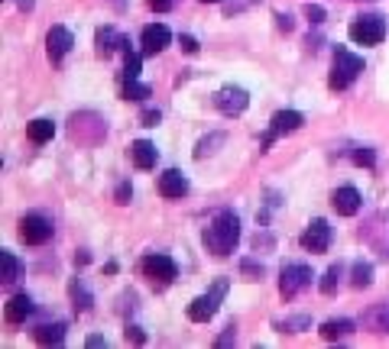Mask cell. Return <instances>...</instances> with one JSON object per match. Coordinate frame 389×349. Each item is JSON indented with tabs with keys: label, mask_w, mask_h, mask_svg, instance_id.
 I'll return each instance as SVG.
<instances>
[{
	"label": "cell",
	"mask_w": 389,
	"mask_h": 349,
	"mask_svg": "<svg viewBox=\"0 0 389 349\" xmlns=\"http://www.w3.org/2000/svg\"><path fill=\"white\" fill-rule=\"evenodd\" d=\"M237 239H241V220H237L234 210H221L211 220V226L205 230V246L214 256H230L234 246H237Z\"/></svg>",
	"instance_id": "1"
},
{
	"label": "cell",
	"mask_w": 389,
	"mask_h": 349,
	"mask_svg": "<svg viewBox=\"0 0 389 349\" xmlns=\"http://www.w3.org/2000/svg\"><path fill=\"white\" fill-rule=\"evenodd\" d=\"M351 39H354L357 45H379L383 39H386V20L379 16V13H364V16H357L354 23H351Z\"/></svg>",
	"instance_id": "2"
},
{
	"label": "cell",
	"mask_w": 389,
	"mask_h": 349,
	"mask_svg": "<svg viewBox=\"0 0 389 349\" xmlns=\"http://www.w3.org/2000/svg\"><path fill=\"white\" fill-rule=\"evenodd\" d=\"M224 294H227V278H218L211 291L201 294V298H194L192 304H188V320H192V324H208L211 317L218 314V304L224 301Z\"/></svg>",
	"instance_id": "3"
},
{
	"label": "cell",
	"mask_w": 389,
	"mask_h": 349,
	"mask_svg": "<svg viewBox=\"0 0 389 349\" xmlns=\"http://www.w3.org/2000/svg\"><path fill=\"white\" fill-rule=\"evenodd\" d=\"M364 71V58L354 56V52H347V49H337L334 52V71H331V88L334 91H344L351 88L357 81V75Z\"/></svg>",
	"instance_id": "4"
},
{
	"label": "cell",
	"mask_w": 389,
	"mask_h": 349,
	"mask_svg": "<svg viewBox=\"0 0 389 349\" xmlns=\"http://www.w3.org/2000/svg\"><path fill=\"white\" fill-rule=\"evenodd\" d=\"M311 278H315V275H311L309 265H298V262H296V265H286L282 275H279V294H282L286 301H292L298 291H305V288H309Z\"/></svg>",
	"instance_id": "5"
},
{
	"label": "cell",
	"mask_w": 389,
	"mask_h": 349,
	"mask_svg": "<svg viewBox=\"0 0 389 349\" xmlns=\"http://www.w3.org/2000/svg\"><path fill=\"white\" fill-rule=\"evenodd\" d=\"M140 269H143V275H146V278H153V282H159V285L175 282V275H179L175 262H172L169 256H162V252H153V256H146V259L140 262Z\"/></svg>",
	"instance_id": "6"
},
{
	"label": "cell",
	"mask_w": 389,
	"mask_h": 349,
	"mask_svg": "<svg viewBox=\"0 0 389 349\" xmlns=\"http://www.w3.org/2000/svg\"><path fill=\"white\" fill-rule=\"evenodd\" d=\"M247 104H250V94L237 84H227V88H221L214 94V107H218L224 117H237V113L247 110Z\"/></svg>",
	"instance_id": "7"
},
{
	"label": "cell",
	"mask_w": 389,
	"mask_h": 349,
	"mask_svg": "<svg viewBox=\"0 0 389 349\" xmlns=\"http://www.w3.org/2000/svg\"><path fill=\"white\" fill-rule=\"evenodd\" d=\"M49 237H52V224H49L43 214H26L23 220H20V239H23V243L43 246Z\"/></svg>",
	"instance_id": "8"
},
{
	"label": "cell",
	"mask_w": 389,
	"mask_h": 349,
	"mask_svg": "<svg viewBox=\"0 0 389 349\" xmlns=\"http://www.w3.org/2000/svg\"><path fill=\"white\" fill-rule=\"evenodd\" d=\"M302 123H305V117H302L298 110H279V113L273 117V123H269V133L263 136V149L273 146V139H276V136H282V133H296V130H298Z\"/></svg>",
	"instance_id": "9"
},
{
	"label": "cell",
	"mask_w": 389,
	"mask_h": 349,
	"mask_svg": "<svg viewBox=\"0 0 389 349\" xmlns=\"http://www.w3.org/2000/svg\"><path fill=\"white\" fill-rule=\"evenodd\" d=\"M302 246L309 249V252H328V246H331V226H328V220H311L309 230L302 233Z\"/></svg>",
	"instance_id": "10"
},
{
	"label": "cell",
	"mask_w": 389,
	"mask_h": 349,
	"mask_svg": "<svg viewBox=\"0 0 389 349\" xmlns=\"http://www.w3.org/2000/svg\"><path fill=\"white\" fill-rule=\"evenodd\" d=\"M71 45H75V36L65 29V26H52L46 36V49H49V58L52 62H62V58L71 52Z\"/></svg>",
	"instance_id": "11"
},
{
	"label": "cell",
	"mask_w": 389,
	"mask_h": 349,
	"mask_svg": "<svg viewBox=\"0 0 389 349\" xmlns=\"http://www.w3.org/2000/svg\"><path fill=\"white\" fill-rule=\"evenodd\" d=\"M140 43H143V56H159L162 49L172 43V33L166 29V26H162V23H153V26H146V29H143Z\"/></svg>",
	"instance_id": "12"
},
{
	"label": "cell",
	"mask_w": 389,
	"mask_h": 349,
	"mask_svg": "<svg viewBox=\"0 0 389 349\" xmlns=\"http://www.w3.org/2000/svg\"><path fill=\"white\" fill-rule=\"evenodd\" d=\"M159 194L162 197H169V201H179V197H185L188 194V178H185L182 171H162L159 175Z\"/></svg>",
	"instance_id": "13"
},
{
	"label": "cell",
	"mask_w": 389,
	"mask_h": 349,
	"mask_svg": "<svg viewBox=\"0 0 389 349\" xmlns=\"http://www.w3.org/2000/svg\"><path fill=\"white\" fill-rule=\"evenodd\" d=\"M94 43H98V56H104V58L114 56L117 49H130V39L117 33L114 26H101L98 36H94Z\"/></svg>",
	"instance_id": "14"
},
{
	"label": "cell",
	"mask_w": 389,
	"mask_h": 349,
	"mask_svg": "<svg viewBox=\"0 0 389 349\" xmlns=\"http://www.w3.org/2000/svg\"><path fill=\"white\" fill-rule=\"evenodd\" d=\"M331 204L341 217H354L357 210H360V191H357V188H337V191L331 194Z\"/></svg>",
	"instance_id": "15"
},
{
	"label": "cell",
	"mask_w": 389,
	"mask_h": 349,
	"mask_svg": "<svg viewBox=\"0 0 389 349\" xmlns=\"http://www.w3.org/2000/svg\"><path fill=\"white\" fill-rule=\"evenodd\" d=\"M30 314H33V298L30 294H13L10 301H7V307H3L7 324H23Z\"/></svg>",
	"instance_id": "16"
},
{
	"label": "cell",
	"mask_w": 389,
	"mask_h": 349,
	"mask_svg": "<svg viewBox=\"0 0 389 349\" xmlns=\"http://www.w3.org/2000/svg\"><path fill=\"white\" fill-rule=\"evenodd\" d=\"M130 156H133V165L143 171L156 169V158H159V152H156V146L149 143V139H137L133 146H130Z\"/></svg>",
	"instance_id": "17"
},
{
	"label": "cell",
	"mask_w": 389,
	"mask_h": 349,
	"mask_svg": "<svg viewBox=\"0 0 389 349\" xmlns=\"http://www.w3.org/2000/svg\"><path fill=\"white\" fill-rule=\"evenodd\" d=\"M364 324L373 330V333H389V304L386 301L370 307V311L364 314Z\"/></svg>",
	"instance_id": "18"
},
{
	"label": "cell",
	"mask_w": 389,
	"mask_h": 349,
	"mask_svg": "<svg viewBox=\"0 0 389 349\" xmlns=\"http://www.w3.org/2000/svg\"><path fill=\"white\" fill-rule=\"evenodd\" d=\"M26 136L33 139L36 146H43V143H49L56 136V123L52 120H33V123L26 126Z\"/></svg>",
	"instance_id": "19"
},
{
	"label": "cell",
	"mask_w": 389,
	"mask_h": 349,
	"mask_svg": "<svg viewBox=\"0 0 389 349\" xmlns=\"http://www.w3.org/2000/svg\"><path fill=\"white\" fill-rule=\"evenodd\" d=\"M62 339H65V324H43L36 330V343L43 346H58Z\"/></svg>",
	"instance_id": "20"
},
{
	"label": "cell",
	"mask_w": 389,
	"mask_h": 349,
	"mask_svg": "<svg viewBox=\"0 0 389 349\" xmlns=\"http://www.w3.org/2000/svg\"><path fill=\"white\" fill-rule=\"evenodd\" d=\"M347 333H354V320H347V317L321 324V337L324 339H341V337H347Z\"/></svg>",
	"instance_id": "21"
},
{
	"label": "cell",
	"mask_w": 389,
	"mask_h": 349,
	"mask_svg": "<svg viewBox=\"0 0 389 349\" xmlns=\"http://www.w3.org/2000/svg\"><path fill=\"white\" fill-rule=\"evenodd\" d=\"M0 265H3L0 278H3L7 285H13L16 278H20V272H23V265H20V259H16L13 252H0Z\"/></svg>",
	"instance_id": "22"
},
{
	"label": "cell",
	"mask_w": 389,
	"mask_h": 349,
	"mask_svg": "<svg viewBox=\"0 0 389 349\" xmlns=\"http://www.w3.org/2000/svg\"><path fill=\"white\" fill-rule=\"evenodd\" d=\"M69 291H71V301H75V311H78V314H85V311H91L94 298L88 294V288H85V285H81L78 278H75V282L69 285Z\"/></svg>",
	"instance_id": "23"
},
{
	"label": "cell",
	"mask_w": 389,
	"mask_h": 349,
	"mask_svg": "<svg viewBox=\"0 0 389 349\" xmlns=\"http://www.w3.org/2000/svg\"><path fill=\"white\" fill-rule=\"evenodd\" d=\"M311 327V317L309 314H298V317H286V320H276V330L279 333H302V330Z\"/></svg>",
	"instance_id": "24"
},
{
	"label": "cell",
	"mask_w": 389,
	"mask_h": 349,
	"mask_svg": "<svg viewBox=\"0 0 389 349\" xmlns=\"http://www.w3.org/2000/svg\"><path fill=\"white\" fill-rule=\"evenodd\" d=\"M370 282H373V265H370V262H357L351 285H354V288H366Z\"/></svg>",
	"instance_id": "25"
},
{
	"label": "cell",
	"mask_w": 389,
	"mask_h": 349,
	"mask_svg": "<svg viewBox=\"0 0 389 349\" xmlns=\"http://www.w3.org/2000/svg\"><path fill=\"white\" fill-rule=\"evenodd\" d=\"M124 97H126V101H146V97H149V84H140L137 78L126 81V84H124Z\"/></svg>",
	"instance_id": "26"
},
{
	"label": "cell",
	"mask_w": 389,
	"mask_h": 349,
	"mask_svg": "<svg viewBox=\"0 0 389 349\" xmlns=\"http://www.w3.org/2000/svg\"><path fill=\"white\" fill-rule=\"evenodd\" d=\"M337 282H341V265H331L324 272V278H321V294H334L337 291Z\"/></svg>",
	"instance_id": "27"
},
{
	"label": "cell",
	"mask_w": 389,
	"mask_h": 349,
	"mask_svg": "<svg viewBox=\"0 0 389 349\" xmlns=\"http://www.w3.org/2000/svg\"><path fill=\"white\" fill-rule=\"evenodd\" d=\"M224 143V133H214V136H208V139H201L198 143V149H194V158H205L214 152V146H221Z\"/></svg>",
	"instance_id": "28"
},
{
	"label": "cell",
	"mask_w": 389,
	"mask_h": 349,
	"mask_svg": "<svg viewBox=\"0 0 389 349\" xmlns=\"http://www.w3.org/2000/svg\"><path fill=\"white\" fill-rule=\"evenodd\" d=\"M140 65H143V58H140L137 52H130V49H126V65H124V75H126V81L140 78Z\"/></svg>",
	"instance_id": "29"
},
{
	"label": "cell",
	"mask_w": 389,
	"mask_h": 349,
	"mask_svg": "<svg viewBox=\"0 0 389 349\" xmlns=\"http://www.w3.org/2000/svg\"><path fill=\"white\" fill-rule=\"evenodd\" d=\"M354 162L364 165V169H373V165H377V156H373V149L360 146V149H354Z\"/></svg>",
	"instance_id": "30"
},
{
	"label": "cell",
	"mask_w": 389,
	"mask_h": 349,
	"mask_svg": "<svg viewBox=\"0 0 389 349\" xmlns=\"http://www.w3.org/2000/svg\"><path fill=\"white\" fill-rule=\"evenodd\" d=\"M241 269H243V275H247L250 282H260V278H263V265H256L253 259H247V262L241 265Z\"/></svg>",
	"instance_id": "31"
},
{
	"label": "cell",
	"mask_w": 389,
	"mask_h": 349,
	"mask_svg": "<svg viewBox=\"0 0 389 349\" xmlns=\"http://www.w3.org/2000/svg\"><path fill=\"white\" fill-rule=\"evenodd\" d=\"M159 120H162V113H159V110H153V107L140 113V123H143V126H159Z\"/></svg>",
	"instance_id": "32"
},
{
	"label": "cell",
	"mask_w": 389,
	"mask_h": 349,
	"mask_svg": "<svg viewBox=\"0 0 389 349\" xmlns=\"http://www.w3.org/2000/svg\"><path fill=\"white\" fill-rule=\"evenodd\" d=\"M305 16H309V20L318 26V23H324V7H318V3H309V7H305Z\"/></svg>",
	"instance_id": "33"
},
{
	"label": "cell",
	"mask_w": 389,
	"mask_h": 349,
	"mask_svg": "<svg viewBox=\"0 0 389 349\" xmlns=\"http://www.w3.org/2000/svg\"><path fill=\"white\" fill-rule=\"evenodd\" d=\"M179 45H182V52H188V56L198 52V39L194 36H179Z\"/></svg>",
	"instance_id": "34"
},
{
	"label": "cell",
	"mask_w": 389,
	"mask_h": 349,
	"mask_svg": "<svg viewBox=\"0 0 389 349\" xmlns=\"http://www.w3.org/2000/svg\"><path fill=\"white\" fill-rule=\"evenodd\" d=\"M114 197H117V204H130V197H133V188H130V184L124 181V184H117V194H114Z\"/></svg>",
	"instance_id": "35"
},
{
	"label": "cell",
	"mask_w": 389,
	"mask_h": 349,
	"mask_svg": "<svg viewBox=\"0 0 389 349\" xmlns=\"http://www.w3.org/2000/svg\"><path fill=\"white\" fill-rule=\"evenodd\" d=\"M234 339H237V327L230 324V327H227V330H224V333H221V337H218V346H230Z\"/></svg>",
	"instance_id": "36"
},
{
	"label": "cell",
	"mask_w": 389,
	"mask_h": 349,
	"mask_svg": "<svg viewBox=\"0 0 389 349\" xmlns=\"http://www.w3.org/2000/svg\"><path fill=\"white\" fill-rule=\"evenodd\" d=\"M126 339H130V343H146V333L140 327H126Z\"/></svg>",
	"instance_id": "37"
},
{
	"label": "cell",
	"mask_w": 389,
	"mask_h": 349,
	"mask_svg": "<svg viewBox=\"0 0 389 349\" xmlns=\"http://www.w3.org/2000/svg\"><path fill=\"white\" fill-rule=\"evenodd\" d=\"M276 23H279V29H292V16H289V13H276Z\"/></svg>",
	"instance_id": "38"
},
{
	"label": "cell",
	"mask_w": 389,
	"mask_h": 349,
	"mask_svg": "<svg viewBox=\"0 0 389 349\" xmlns=\"http://www.w3.org/2000/svg\"><path fill=\"white\" fill-rule=\"evenodd\" d=\"M149 7H153V10H159V13H166L172 7V0H146Z\"/></svg>",
	"instance_id": "39"
},
{
	"label": "cell",
	"mask_w": 389,
	"mask_h": 349,
	"mask_svg": "<svg viewBox=\"0 0 389 349\" xmlns=\"http://www.w3.org/2000/svg\"><path fill=\"white\" fill-rule=\"evenodd\" d=\"M101 346H107L104 337H88V349H101Z\"/></svg>",
	"instance_id": "40"
},
{
	"label": "cell",
	"mask_w": 389,
	"mask_h": 349,
	"mask_svg": "<svg viewBox=\"0 0 389 349\" xmlns=\"http://www.w3.org/2000/svg\"><path fill=\"white\" fill-rule=\"evenodd\" d=\"M20 10H23V13H26V10H33V0H20Z\"/></svg>",
	"instance_id": "41"
},
{
	"label": "cell",
	"mask_w": 389,
	"mask_h": 349,
	"mask_svg": "<svg viewBox=\"0 0 389 349\" xmlns=\"http://www.w3.org/2000/svg\"><path fill=\"white\" fill-rule=\"evenodd\" d=\"M111 3H114L117 10H124V0H111Z\"/></svg>",
	"instance_id": "42"
},
{
	"label": "cell",
	"mask_w": 389,
	"mask_h": 349,
	"mask_svg": "<svg viewBox=\"0 0 389 349\" xmlns=\"http://www.w3.org/2000/svg\"><path fill=\"white\" fill-rule=\"evenodd\" d=\"M201 3H221V0H201Z\"/></svg>",
	"instance_id": "43"
}]
</instances>
